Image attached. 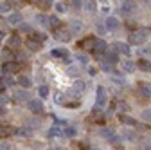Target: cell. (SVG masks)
I'll return each instance as SVG.
<instances>
[{
  "label": "cell",
  "mask_w": 151,
  "mask_h": 150,
  "mask_svg": "<svg viewBox=\"0 0 151 150\" xmlns=\"http://www.w3.org/2000/svg\"><path fill=\"white\" fill-rule=\"evenodd\" d=\"M40 2H42L45 7H47V6H50V4H52V0H40Z\"/></svg>",
  "instance_id": "681fc988"
},
{
  "label": "cell",
  "mask_w": 151,
  "mask_h": 150,
  "mask_svg": "<svg viewBox=\"0 0 151 150\" xmlns=\"http://www.w3.org/2000/svg\"><path fill=\"white\" fill-rule=\"evenodd\" d=\"M4 116H6V110H4V108H0V118H4Z\"/></svg>",
  "instance_id": "816d5d0a"
},
{
  "label": "cell",
  "mask_w": 151,
  "mask_h": 150,
  "mask_svg": "<svg viewBox=\"0 0 151 150\" xmlns=\"http://www.w3.org/2000/svg\"><path fill=\"white\" fill-rule=\"evenodd\" d=\"M54 36H56V40H60V42H68L72 38V31L60 25L58 29H54Z\"/></svg>",
  "instance_id": "7a4b0ae2"
},
{
  "label": "cell",
  "mask_w": 151,
  "mask_h": 150,
  "mask_svg": "<svg viewBox=\"0 0 151 150\" xmlns=\"http://www.w3.org/2000/svg\"><path fill=\"white\" fill-rule=\"evenodd\" d=\"M36 22L40 24V25H45V27H47V25H49V18H47L45 15H36Z\"/></svg>",
  "instance_id": "484cf974"
},
{
  "label": "cell",
  "mask_w": 151,
  "mask_h": 150,
  "mask_svg": "<svg viewBox=\"0 0 151 150\" xmlns=\"http://www.w3.org/2000/svg\"><path fill=\"white\" fill-rule=\"evenodd\" d=\"M29 108H31V112H34V114H42L43 112V103L38 101V100H29Z\"/></svg>",
  "instance_id": "8992f818"
},
{
  "label": "cell",
  "mask_w": 151,
  "mask_h": 150,
  "mask_svg": "<svg viewBox=\"0 0 151 150\" xmlns=\"http://www.w3.org/2000/svg\"><path fill=\"white\" fill-rule=\"evenodd\" d=\"M11 7L7 6V4H2V6H0V11H9Z\"/></svg>",
  "instance_id": "c3c4849f"
},
{
  "label": "cell",
  "mask_w": 151,
  "mask_h": 150,
  "mask_svg": "<svg viewBox=\"0 0 151 150\" xmlns=\"http://www.w3.org/2000/svg\"><path fill=\"white\" fill-rule=\"evenodd\" d=\"M121 11H122L124 15L135 13V11H137V2H135V0H124L122 6H121Z\"/></svg>",
  "instance_id": "277c9868"
},
{
  "label": "cell",
  "mask_w": 151,
  "mask_h": 150,
  "mask_svg": "<svg viewBox=\"0 0 151 150\" xmlns=\"http://www.w3.org/2000/svg\"><path fill=\"white\" fill-rule=\"evenodd\" d=\"M4 103H7V98L2 94V92H0V105H4Z\"/></svg>",
  "instance_id": "7dc6e473"
},
{
  "label": "cell",
  "mask_w": 151,
  "mask_h": 150,
  "mask_svg": "<svg viewBox=\"0 0 151 150\" xmlns=\"http://www.w3.org/2000/svg\"><path fill=\"white\" fill-rule=\"evenodd\" d=\"M2 58H4L6 62H9V60H14V54L7 49V51H4V52H2Z\"/></svg>",
  "instance_id": "d6a6232c"
},
{
  "label": "cell",
  "mask_w": 151,
  "mask_h": 150,
  "mask_svg": "<svg viewBox=\"0 0 151 150\" xmlns=\"http://www.w3.org/2000/svg\"><path fill=\"white\" fill-rule=\"evenodd\" d=\"M40 96H42V98H47V96H49V87H47V85H42V87H40Z\"/></svg>",
  "instance_id": "d590c367"
},
{
  "label": "cell",
  "mask_w": 151,
  "mask_h": 150,
  "mask_svg": "<svg viewBox=\"0 0 151 150\" xmlns=\"http://www.w3.org/2000/svg\"><path fill=\"white\" fill-rule=\"evenodd\" d=\"M76 134H78V130H76L74 127H67V128L63 130V136H67V138H74Z\"/></svg>",
  "instance_id": "4316f807"
},
{
  "label": "cell",
  "mask_w": 151,
  "mask_h": 150,
  "mask_svg": "<svg viewBox=\"0 0 151 150\" xmlns=\"http://www.w3.org/2000/svg\"><path fill=\"white\" fill-rule=\"evenodd\" d=\"M50 54L54 56V58H61V62H65V63H68V62H70V52H68V51H65V49H54Z\"/></svg>",
  "instance_id": "5b68a950"
},
{
  "label": "cell",
  "mask_w": 151,
  "mask_h": 150,
  "mask_svg": "<svg viewBox=\"0 0 151 150\" xmlns=\"http://www.w3.org/2000/svg\"><path fill=\"white\" fill-rule=\"evenodd\" d=\"M88 74H90V76H96V74H97V69H96V67H88Z\"/></svg>",
  "instance_id": "f6af8a7d"
},
{
  "label": "cell",
  "mask_w": 151,
  "mask_h": 150,
  "mask_svg": "<svg viewBox=\"0 0 151 150\" xmlns=\"http://www.w3.org/2000/svg\"><path fill=\"white\" fill-rule=\"evenodd\" d=\"M56 11H58V13H65L67 11V6L63 2H58V4H56Z\"/></svg>",
  "instance_id": "74e56055"
},
{
  "label": "cell",
  "mask_w": 151,
  "mask_h": 150,
  "mask_svg": "<svg viewBox=\"0 0 151 150\" xmlns=\"http://www.w3.org/2000/svg\"><path fill=\"white\" fill-rule=\"evenodd\" d=\"M67 107H70V108H76V107H79V103L78 101H72V103H65Z\"/></svg>",
  "instance_id": "bcb514c9"
},
{
  "label": "cell",
  "mask_w": 151,
  "mask_h": 150,
  "mask_svg": "<svg viewBox=\"0 0 151 150\" xmlns=\"http://www.w3.org/2000/svg\"><path fill=\"white\" fill-rule=\"evenodd\" d=\"M25 45H27V47H29L31 51H40V49H42V42H38V40H34L32 36H31V38H27Z\"/></svg>",
  "instance_id": "7c38bea8"
},
{
  "label": "cell",
  "mask_w": 151,
  "mask_h": 150,
  "mask_svg": "<svg viewBox=\"0 0 151 150\" xmlns=\"http://www.w3.org/2000/svg\"><path fill=\"white\" fill-rule=\"evenodd\" d=\"M139 92L142 96H151V83H147V82H140L139 83Z\"/></svg>",
  "instance_id": "30bf717a"
},
{
  "label": "cell",
  "mask_w": 151,
  "mask_h": 150,
  "mask_svg": "<svg viewBox=\"0 0 151 150\" xmlns=\"http://www.w3.org/2000/svg\"><path fill=\"white\" fill-rule=\"evenodd\" d=\"M7 44H9V47L16 49V47H20V45H22V40H20V36H18V34H13V36H9Z\"/></svg>",
  "instance_id": "5bb4252c"
},
{
  "label": "cell",
  "mask_w": 151,
  "mask_h": 150,
  "mask_svg": "<svg viewBox=\"0 0 151 150\" xmlns=\"http://www.w3.org/2000/svg\"><path fill=\"white\" fill-rule=\"evenodd\" d=\"M79 45L81 47H92L93 45V38H92V36H88V38H85L83 42H79Z\"/></svg>",
  "instance_id": "4dcf8cb0"
},
{
  "label": "cell",
  "mask_w": 151,
  "mask_h": 150,
  "mask_svg": "<svg viewBox=\"0 0 151 150\" xmlns=\"http://www.w3.org/2000/svg\"><path fill=\"white\" fill-rule=\"evenodd\" d=\"M121 123H122V125H129V127H135V125H137V121L131 118V116H124V114L121 116Z\"/></svg>",
  "instance_id": "603a6c76"
},
{
  "label": "cell",
  "mask_w": 151,
  "mask_h": 150,
  "mask_svg": "<svg viewBox=\"0 0 151 150\" xmlns=\"http://www.w3.org/2000/svg\"><path fill=\"white\" fill-rule=\"evenodd\" d=\"M68 76H72V78H76V76H78V69H74V67H68Z\"/></svg>",
  "instance_id": "60d3db41"
},
{
  "label": "cell",
  "mask_w": 151,
  "mask_h": 150,
  "mask_svg": "<svg viewBox=\"0 0 151 150\" xmlns=\"http://www.w3.org/2000/svg\"><path fill=\"white\" fill-rule=\"evenodd\" d=\"M16 136L18 138H29L31 136V130L29 128H18L16 130Z\"/></svg>",
  "instance_id": "f1b7e54d"
},
{
  "label": "cell",
  "mask_w": 151,
  "mask_h": 150,
  "mask_svg": "<svg viewBox=\"0 0 151 150\" xmlns=\"http://www.w3.org/2000/svg\"><path fill=\"white\" fill-rule=\"evenodd\" d=\"M96 9H97V2H96V0H86V2H85V11L86 13H96Z\"/></svg>",
  "instance_id": "9a60e30c"
},
{
  "label": "cell",
  "mask_w": 151,
  "mask_h": 150,
  "mask_svg": "<svg viewBox=\"0 0 151 150\" xmlns=\"http://www.w3.org/2000/svg\"><path fill=\"white\" fill-rule=\"evenodd\" d=\"M113 47H115V51H117V52H121V54H129V47H128L126 44L117 42V44H113Z\"/></svg>",
  "instance_id": "ac0fdd59"
},
{
  "label": "cell",
  "mask_w": 151,
  "mask_h": 150,
  "mask_svg": "<svg viewBox=\"0 0 151 150\" xmlns=\"http://www.w3.org/2000/svg\"><path fill=\"white\" fill-rule=\"evenodd\" d=\"M119 27H121V22L117 20L115 16H108L106 18V29L108 31H117Z\"/></svg>",
  "instance_id": "52a82bcc"
},
{
  "label": "cell",
  "mask_w": 151,
  "mask_h": 150,
  "mask_svg": "<svg viewBox=\"0 0 151 150\" xmlns=\"http://www.w3.org/2000/svg\"><path fill=\"white\" fill-rule=\"evenodd\" d=\"M18 83H20L22 87H29V85H31V80H29L27 76H22L20 80H18Z\"/></svg>",
  "instance_id": "e575fe53"
},
{
  "label": "cell",
  "mask_w": 151,
  "mask_h": 150,
  "mask_svg": "<svg viewBox=\"0 0 151 150\" xmlns=\"http://www.w3.org/2000/svg\"><path fill=\"white\" fill-rule=\"evenodd\" d=\"M139 67L146 72H151V62L149 60H139Z\"/></svg>",
  "instance_id": "d4e9b609"
},
{
  "label": "cell",
  "mask_w": 151,
  "mask_h": 150,
  "mask_svg": "<svg viewBox=\"0 0 151 150\" xmlns=\"http://www.w3.org/2000/svg\"><path fill=\"white\" fill-rule=\"evenodd\" d=\"M13 134V128L6 127V125H0V138H9Z\"/></svg>",
  "instance_id": "44dd1931"
},
{
  "label": "cell",
  "mask_w": 151,
  "mask_h": 150,
  "mask_svg": "<svg viewBox=\"0 0 151 150\" xmlns=\"http://www.w3.org/2000/svg\"><path fill=\"white\" fill-rule=\"evenodd\" d=\"M20 29H22L24 33H27V34H31V33H32V27H31V25H27V24H22V25H20Z\"/></svg>",
  "instance_id": "ab89813d"
},
{
  "label": "cell",
  "mask_w": 151,
  "mask_h": 150,
  "mask_svg": "<svg viewBox=\"0 0 151 150\" xmlns=\"http://www.w3.org/2000/svg\"><path fill=\"white\" fill-rule=\"evenodd\" d=\"M7 6L11 9H22L25 6V2H24V0H7Z\"/></svg>",
  "instance_id": "e0dca14e"
},
{
  "label": "cell",
  "mask_w": 151,
  "mask_h": 150,
  "mask_svg": "<svg viewBox=\"0 0 151 150\" xmlns=\"http://www.w3.org/2000/svg\"><path fill=\"white\" fill-rule=\"evenodd\" d=\"M99 134H101V138H104V139L110 141L113 136H115V130H111V128H101V132H99Z\"/></svg>",
  "instance_id": "ffe728a7"
},
{
  "label": "cell",
  "mask_w": 151,
  "mask_h": 150,
  "mask_svg": "<svg viewBox=\"0 0 151 150\" xmlns=\"http://www.w3.org/2000/svg\"><path fill=\"white\" fill-rule=\"evenodd\" d=\"M18 71H20V63L14 62V60L4 62V65H2V72H4V74H14V72H18Z\"/></svg>",
  "instance_id": "3957f363"
},
{
  "label": "cell",
  "mask_w": 151,
  "mask_h": 150,
  "mask_svg": "<svg viewBox=\"0 0 151 150\" xmlns=\"http://www.w3.org/2000/svg\"><path fill=\"white\" fill-rule=\"evenodd\" d=\"M99 6H101V11H103L104 15H108V11H110V4H108V0H99Z\"/></svg>",
  "instance_id": "f546056e"
},
{
  "label": "cell",
  "mask_w": 151,
  "mask_h": 150,
  "mask_svg": "<svg viewBox=\"0 0 151 150\" xmlns=\"http://www.w3.org/2000/svg\"><path fill=\"white\" fill-rule=\"evenodd\" d=\"M58 136H61L60 127H50V130H49V138H58Z\"/></svg>",
  "instance_id": "83f0119b"
},
{
  "label": "cell",
  "mask_w": 151,
  "mask_h": 150,
  "mask_svg": "<svg viewBox=\"0 0 151 150\" xmlns=\"http://www.w3.org/2000/svg\"><path fill=\"white\" fill-rule=\"evenodd\" d=\"M92 121H96V123H103L104 121V114L99 110V107L92 110Z\"/></svg>",
  "instance_id": "4fadbf2b"
},
{
  "label": "cell",
  "mask_w": 151,
  "mask_h": 150,
  "mask_svg": "<svg viewBox=\"0 0 151 150\" xmlns=\"http://www.w3.org/2000/svg\"><path fill=\"white\" fill-rule=\"evenodd\" d=\"M142 118H144L146 121H151V110H144V112H142Z\"/></svg>",
  "instance_id": "b9f144b4"
},
{
  "label": "cell",
  "mask_w": 151,
  "mask_h": 150,
  "mask_svg": "<svg viewBox=\"0 0 151 150\" xmlns=\"http://www.w3.org/2000/svg\"><path fill=\"white\" fill-rule=\"evenodd\" d=\"M61 25V22H60V18L58 16H49V27H52V31L54 29H58Z\"/></svg>",
  "instance_id": "7402d4cb"
},
{
  "label": "cell",
  "mask_w": 151,
  "mask_h": 150,
  "mask_svg": "<svg viewBox=\"0 0 151 150\" xmlns=\"http://www.w3.org/2000/svg\"><path fill=\"white\" fill-rule=\"evenodd\" d=\"M31 36H32L34 40H38V42H43V40H45V34H42V33H34V31H32Z\"/></svg>",
  "instance_id": "836d02e7"
},
{
  "label": "cell",
  "mask_w": 151,
  "mask_h": 150,
  "mask_svg": "<svg viewBox=\"0 0 151 150\" xmlns=\"http://www.w3.org/2000/svg\"><path fill=\"white\" fill-rule=\"evenodd\" d=\"M2 40H4V33H2V31H0V42H2Z\"/></svg>",
  "instance_id": "f5cc1de1"
},
{
  "label": "cell",
  "mask_w": 151,
  "mask_h": 150,
  "mask_svg": "<svg viewBox=\"0 0 151 150\" xmlns=\"http://www.w3.org/2000/svg\"><path fill=\"white\" fill-rule=\"evenodd\" d=\"M137 69V65L133 62H129V60H122V71L124 72H133Z\"/></svg>",
  "instance_id": "2e32d148"
},
{
  "label": "cell",
  "mask_w": 151,
  "mask_h": 150,
  "mask_svg": "<svg viewBox=\"0 0 151 150\" xmlns=\"http://www.w3.org/2000/svg\"><path fill=\"white\" fill-rule=\"evenodd\" d=\"M4 89H6V83H4L2 80H0V92H4Z\"/></svg>",
  "instance_id": "f907efd6"
},
{
  "label": "cell",
  "mask_w": 151,
  "mask_h": 150,
  "mask_svg": "<svg viewBox=\"0 0 151 150\" xmlns=\"http://www.w3.org/2000/svg\"><path fill=\"white\" fill-rule=\"evenodd\" d=\"M4 83H6V85H14V80H13V78L9 76V74H7V78L4 80Z\"/></svg>",
  "instance_id": "ee69618b"
},
{
  "label": "cell",
  "mask_w": 151,
  "mask_h": 150,
  "mask_svg": "<svg viewBox=\"0 0 151 150\" xmlns=\"http://www.w3.org/2000/svg\"><path fill=\"white\" fill-rule=\"evenodd\" d=\"M76 60H79V62H81V63L85 65V63L88 62V56H86V54H81V52H79L78 56H76Z\"/></svg>",
  "instance_id": "f35d334b"
},
{
  "label": "cell",
  "mask_w": 151,
  "mask_h": 150,
  "mask_svg": "<svg viewBox=\"0 0 151 150\" xmlns=\"http://www.w3.org/2000/svg\"><path fill=\"white\" fill-rule=\"evenodd\" d=\"M70 31H72V33H81V31H83V24H81L79 20H74V22L70 24Z\"/></svg>",
  "instance_id": "cb8c5ba5"
},
{
  "label": "cell",
  "mask_w": 151,
  "mask_h": 150,
  "mask_svg": "<svg viewBox=\"0 0 151 150\" xmlns=\"http://www.w3.org/2000/svg\"><path fill=\"white\" fill-rule=\"evenodd\" d=\"M92 49H93V52H104L106 51V42L103 40V38H93V45H92Z\"/></svg>",
  "instance_id": "ba28073f"
},
{
  "label": "cell",
  "mask_w": 151,
  "mask_h": 150,
  "mask_svg": "<svg viewBox=\"0 0 151 150\" xmlns=\"http://www.w3.org/2000/svg\"><path fill=\"white\" fill-rule=\"evenodd\" d=\"M14 100L16 101H29L31 98H29V94L25 90H16V94H14Z\"/></svg>",
  "instance_id": "d6986e66"
},
{
  "label": "cell",
  "mask_w": 151,
  "mask_h": 150,
  "mask_svg": "<svg viewBox=\"0 0 151 150\" xmlns=\"http://www.w3.org/2000/svg\"><path fill=\"white\" fill-rule=\"evenodd\" d=\"M54 101L58 103V105H65V103H67V101H65V96L61 94V92H58V94L54 96Z\"/></svg>",
  "instance_id": "1f68e13d"
},
{
  "label": "cell",
  "mask_w": 151,
  "mask_h": 150,
  "mask_svg": "<svg viewBox=\"0 0 151 150\" xmlns=\"http://www.w3.org/2000/svg\"><path fill=\"white\" fill-rule=\"evenodd\" d=\"M149 38V29H137L135 33L129 34V42L133 45H144Z\"/></svg>",
  "instance_id": "6da1fadb"
},
{
  "label": "cell",
  "mask_w": 151,
  "mask_h": 150,
  "mask_svg": "<svg viewBox=\"0 0 151 150\" xmlns=\"http://www.w3.org/2000/svg\"><path fill=\"white\" fill-rule=\"evenodd\" d=\"M97 33H99V34H104V33H106V25L97 24Z\"/></svg>",
  "instance_id": "7bdbcfd3"
},
{
  "label": "cell",
  "mask_w": 151,
  "mask_h": 150,
  "mask_svg": "<svg viewBox=\"0 0 151 150\" xmlns=\"http://www.w3.org/2000/svg\"><path fill=\"white\" fill-rule=\"evenodd\" d=\"M22 20H24V16L18 13V11H14V13H11L9 16H7V22L11 24V25H18V24H22Z\"/></svg>",
  "instance_id": "9c48e42d"
},
{
  "label": "cell",
  "mask_w": 151,
  "mask_h": 150,
  "mask_svg": "<svg viewBox=\"0 0 151 150\" xmlns=\"http://www.w3.org/2000/svg\"><path fill=\"white\" fill-rule=\"evenodd\" d=\"M74 89H76V92H83V90H85V83H83V82H76Z\"/></svg>",
  "instance_id": "8d00e7d4"
},
{
  "label": "cell",
  "mask_w": 151,
  "mask_h": 150,
  "mask_svg": "<svg viewBox=\"0 0 151 150\" xmlns=\"http://www.w3.org/2000/svg\"><path fill=\"white\" fill-rule=\"evenodd\" d=\"M97 107H103L104 103H106V90H104V87H97Z\"/></svg>",
  "instance_id": "8fae6325"
}]
</instances>
